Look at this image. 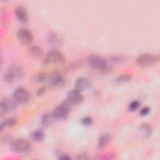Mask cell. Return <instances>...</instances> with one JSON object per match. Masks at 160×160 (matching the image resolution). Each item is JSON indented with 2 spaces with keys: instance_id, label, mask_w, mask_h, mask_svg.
I'll use <instances>...</instances> for the list:
<instances>
[{
  "instance_id": "1",
  "label": "cell",
  "mask_w": 160,
  "mask_h": 160,
  "mask_svg": "<svg viewBox=\"0 0 160 160\" xmlns=\"http://www.w3.org/2000/svg\"><path fill=\"white\" fill-rule=\"evenodd\" d=\"M23 76V71L18 65H12L8 68L3 75V79L7 84H12L15 81L21 79Z\"/></svg>"
},
{
  "instance_id": "2",
  "label": "cell",
  "mask_w": 160,
  "mask_h": 160,
  "mask_svg": "<svg viewBox=\"0 0 160 160\" xmlns=\"http://www.w3.org/2000/svg\"><path fill=\"white\" fill-rule=\"evenodd\" d=\"M66 61L64 54L59 51L52 49L48 52L46 54L43 63L44 65H49L51 64H63Z\"/></svg>"
},
{
  "instance_id": "3",
  "label": "cell",
  "mask_w": 160,
  "mask_h": 160,
  "mask_svg": "<svg viewBox=\"0 0 160 160\" xmlns=\"http://www.w3.org/2000/svg\"><path fill=\"white\" fill-rule=\"evenodd\" d=\"M87 61L88 65L94 69L102 71L108 67L106 61L97 54H89L88 57Z\"/></svg>"
},
{
  "instance_id": "4",
  "label": "cell",
  "mask_w": 160,
  "mask_h": 160,
  "mask_svg": "<svg viewBox=\"0 0 160 160\" xmlns=\"http://www.w3.org/2000/svg\"><path fill=\"white\" fill-rule=\"evenodd\" d=\"M158 59L159 58L157 56L152 54L146 53L141 54L136 58V64L139 67L146 68L153 66L158 62Z\"/></svg>"
},
{
  "instance_id": "5",
  "label": "cell",
  "mask_w": 160,
  "mask_h": 160,
  "mask_svg": "<svg viewBox=\"0 0 160 160\" xmlns=\"http://www.w3.org/2000/svg\"><path fill=\"white\" fill-rule=\"evenodd\" d=\"M70 106L65 101L57 106L52 113L56 120H64L68 118L70 112Z\"/></svg>"
},
{
  "instance_id": "6",
  "label": "cell",
  "mask_w": 160,
  "mask_h": 160,
  "mask_svg": "<svg viewBox=\"0 0 160 160\" xmlns=\"http://www.w3.org/2000/svg\"><path fill=\"white\" fill-rule=\"evenodd\" d=\"M30 142L24 139H18L14 140L10 144V148L12 151L18 153H24L31 149Z\"/></svg>"
},
{
  "instance_id": "7",
  "label": "cell",
  "mask_w": 160,
  "mask_h": 160,
  "mask_svg": "<svg viewBox=\"0 0 160 160\" xmlns=\"http://www.w3.org/2000/svg\"><path fill=\"white\" fill-rule=\"evenodd\" d=\"M18 102L15 99L9 98H5L1 99L0 102V115L3 116L6 112L15 110L18 106Z\"/></svg>"
},
{
  "instance_id": "8",
  "label": "cell",
  "mask_w": 160,
  "mask_h": 160,
  "mask_svg": "<svg viewBox=\"0 0 160 160\" xmlns=\"http://www.w3.org/2000/svg\"><path fill=\"white\" fill-rule=\"evenodd\" d=\"M84 100V97L81 92L78 90L74 89L69 91L64 100L70 106H76L81 104Z\"/></svg>"
},
{
  "instance_id": "9",
  "label": "cell",
  "mask_w": 160,
  "mask_h": 160,
  "mask_svg": "<svg viewBox=\"0 0 160 160\" xmlns=\"http://www.w3.org/2000/svg\"><path fill=\"white\" fill-rule=\"evenodd\" d=\"M66 80L63 75L58 72H52L49 77V85L55 89H61L65 85Z\"/></svg>"
},
{
  "instance_id": "10",
  "label": "cell",
  "mask_w": 160,
  "mask_h": 160,
  "mask_svg": "<svg viewBox=\"0 0 160 160\" xmlns=\"http://www.w3.org/2000/svg\"><path fill=\"white\" fill-rule=\"evenodd\" d=\"M12 98L18 103L26 104L29 101L31 94L26 88L19 87L14 90Z\"/></svg>"
},
{
  "instance_id": "11",
  "label": "cell",
  "mask_w": 160,
  "mask_h": 160,
  "mask_svg": "<svg viewBox=\"0 0 160 160\" xmlns=\"http://www.w3.org/2000/svg\"><path fill=\"white\" fill-rule=\"evenodd\" d=\"M17 37L19 42L23 45H30L33 40L32 32L28 28H20L17 32Z\"/></svg>"
},
{
  "instance_id": "12",
  "label": "cell",
  "mask_w": 160,
  "mask_h": 160,
  "mask_svg": "<svg viewBox=\"0 0 160 160\" xmlns=\"http://www.w3.org/2000/svg\"><path fill=\"white\" fill-rule=\"evenodd\" d=\"M91 84L92 83L90 79L85 76L80 77L78 78L75 81L74 89L78 90L80 92L86 91L91 88Z\"/></svg>"
},
{
  "instance_id": "13",
  "label": "cell",
  "mask_w": 160,
  "mask_h": 160,
  "mask_svg": "<svg viewBox=\"0 0 160 160\" xmlns=\"http://www.w3.org/2000/svg\"><path fill=\"white\" fill-rule=\"evenodd\" d=\"M14 12L17 19L21 23H26L28 21L29 17L26 9L21 5L18 6L14 9Z\"/></svg>"
},
{
  "instance_id": "14",
  "label": "cell",
  "mask_w": 160,
  "mask_h": 160,
  "mask_svg": "<svg viewBox=\"0 0 160 160\" xmlns=\"http://www.w3.org/2000/svg\"><path fill=\"white\" fill-rule=\"evenodd\" d=\"M56 120L52 112H47L42 115L41 117V124L44 127H48L51 126Z\"/></svg>"
},
{
  "instance_id": "15",
  "label": "cell",
  "mask_w": 160,
  "mask_h": 160,
  "mask_svg": "<svg viewBox=\"0 0 160 160\" xmlns=\"http://www.w3.org/2000/svg\"><path fill=\"white\" fill-rule=\"evenodd\" d=\"M29 53L33 57L38 58L42 56L43 54L42 49L37 45H31L28 48Z\"/></svg>"
},
{
  "instance_id": "16",
  "label": "cell",
  "mask_w": 160,
  "mask_h": 160,
  "mask_svg": "<svg viewBox=\"0 0 160 160\" xmlns=\"http://www.w3.org/2000/svg\"><path fill=\"white\" fill-rule=\"evenodd\" d=\"M48 43L52 46H58L61 44V39L58 34L53 32H51L48 36Z\"/></svg>"
},
{
  "instance_id": "17",
  "label": "cell",
  "mask_w": 160,
  "mask_h": 160,
  "mask_svg": "<svg viewBox=\"0 0 160 160\" xmlns=\"http://www.w3.org/2000/svg\"><path fill=\"white\" fill-rule=\"evenodd\" d=\"M139 131L145 138H148L152 134V128L148 123H143L139 126Z\"/></svg>"
},
{
  "instance_id": "18",
  "label": "cell",
  "mask_w": 160,
  "mask_h": 160,
  "mask_svg": "<svg viewBox=\"0 0 160 160\" xmlns=\"http://www.w3.org/2000/svg\"><path fill=\"white\" fill-rule=\"evenodd\" d=\"M111 136L109 134H102L99 139H98V147L100 148H103L104 147H106L111 141Z\"/></svg>"
},
{
  "instance_id": "19",
  "label": "cell",
  "mask_w": 160,
  "mask_h": 160,
  "mask_svg": "<svg viewBox=\"0 0 160 160\" xmlns=\"http://www.w3.org/2000/svg\"><path fill=\"white\" fill-rule=\"evenodd\" d=\"M17 121H18V120L15 118H9L6 119L1 123V125H0L1 131H2L5 128L12 127V126H14L16 124Z\"/></svg>"
},
{
  "instance_id": "20",
  "label": "cell",
  "mask_w": 160,
  "mask_h": 160,
  "mask_svg": "<svg viewBox=\"0 0 160 160\" xmlns=\"http://www.w3.org/2000/svg\"><path fill=\"white\" fill-rule=\"evenodd\" d=\"M47 78V75L44 72H39L34 74L32 78V81L36 84L43 82Z\"/></svg>"
},
{
  "instance_id": "21",
  "label": "cell",
  "mask_w": 160,
  "mask_h": 160,
  "mask_svg": "<svg viewBox=\"0 0 160 160\" xmlns=\"http://www.w3.org/2000/svg\"><path fill=\"white\" fill-rule=\"evenodd\" d=\"M31 138L32 140L35 142H40L43 140L44 138V133L41 129H36L31 133Z\"/></svg>"
},
{
  "instance_id": "22",
  "label": "cell",
  "mask_w": 160,
  "mask_h": 160,
  "mask_svg": "<svg viewBox=\"0 0 160 160\" xmlns=\"http://www.w3.org/2000/svg\"><path fill=\"white\" fill-rule=\"evenodd\" d=\"M132 79V76L130 74H121L118 76L115 79L114 82L116 84H124L130 81Z\"/></svg>"
},
{
  "instance_id": "23",
  "label": "cell",
  "mask_w": 160,
  "mask_h": 160,
  "mask_svg": "<svg viewBox=\"0 0 160 160\" xmlns=\"http://www.w3.org/2000/svg\"><path fill=\"white\" fill-rule=\"evenodd\" d=\"M110 61L114 64H122L126 61V58L122 55H113L110 58Z\"/></svg>"
},
{
  "instance_id": "24",
  "label": "cell",
  "mask_w": 160,
  "mask_h": 160,
  "mask_svg": "<svg viewBox=\"0 0 160 160\" xmlns=\"http://www.w3.org/2000/svg\"><path fill=\"white\" fill-rule=\"evenodd\" d=\"M14 140V138L12 135L9 134H6L1 138V142L2 144H9V145H10Z\"/></svg>"
},
{
  "instance_id": "25",
  "label": "cell",
  "mask_w": 160,
  "mask_h": 160,
  "mask_svg": "<svg viewBox=\"0 0 160 160\" xmlns=\"http://www.w3.org/2000/svg\"><path fill=\"white\" fill-rule=\"evenodd\" d=\"M140 104H141V102L139 101L134 100L129 103L128 106V109L129 111H131V112L135 111L139 108Z\"/></svg>"
},
{
  "instance_id": "26",
  "label": "cell",
  "mask_w": 160,
  "mask_h": 160,
  "mask_svg": "<svg viewBox=\"0 0 160 160\" xmlns=\"http://www.w3.org/2000/svg\"><path fill=\"white\" fill-rule=\"evenodd\" d=\"M93 122V119L91 116H84L81 119V123L84 126H90Z\"/></svg>"
},
{
  "instance_id": "27",
  "label": "cell",
  "mask_w": 160,
  "mask_h": 160,
  "mask_svg": "<svg viewBox=\"0 0 160 160\" xmlns=\"http://www.w3.org/2000/svg\"><path fill=\"white\" fill-rule=\"evenodd\" d=\"M150 111H151V108L148 106H145L140 110L139 114L141 116H147L148 114H149Z\"/></svg>"
},
{
  "instance_id": "28",
  "label": "cell",
  "mask_w": 160,
  "mask_h": 160,
  "mask_svg": "<svg viewBox=\"0 0 160 160\" xmlns=\"http://www.w3.org/2000/svg\"><path fill=\"white\" fill-rule=\"evenodd\" d=\"M89 158V155L88 153L82 152H80L78 154H77L76 159H88Z\"/></svg>"
},
{
  "instance_id": "29",
  "label": "cell",
  "mask_w": 160,
  "mask_h": 160,
  "mask_svg": "<svg viewBox=\"0 0 160 160\" xmlns=\"http://www.w3.org/2000/svg\"><path fill=\"white\" fill-rule=\"evenodd\" d=\"M59 159L61 160H69L71 159V157L67 154H61L59 155Z\"/></svg>"
},
{
  "instance_id": "30",
  "label": "cell",
  "mask_w": 160,
  "mask_h": 160,
  "mask_svg": "<svg viewBox=\"0 0 160 160\" xmlns=\"http://www.w3.org/2000/svg\"><path fill=\"white\" fill-rule=\"evenodd\" d=\"M46 92V88L45 87H41L38 89L37 91V95L38 96H42L44 94V93Z\"/></svg>"
}]
</instances>
